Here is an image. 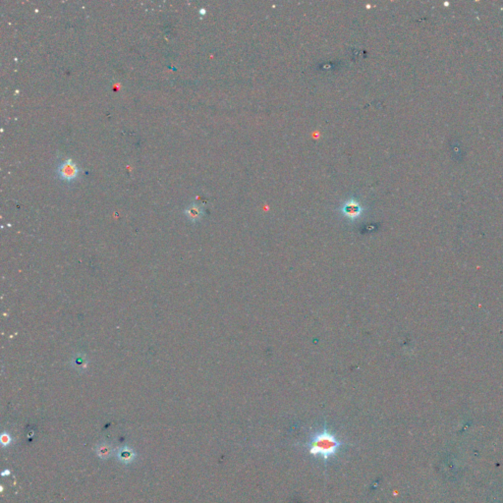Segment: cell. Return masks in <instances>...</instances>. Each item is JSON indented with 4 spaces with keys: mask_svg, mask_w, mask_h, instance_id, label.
Listing matches in <instances>:
<instances>
[{
    "mask_svg": "<svg viewBox=\"0 0 503 503\" xmlns=\"http://www.w3.org/2000/svg\"><path fill=\"white\" fill-rule=\"evenodd\" d=\"M341 446L342 444L327 430L317 434L309 445L312 455H321L325 460L336 454Z\"/></svg>",
    "mask_w": 503,
    "mask_h": 503,
    "instance_id": "6da1fadb",
    "label": "cell"
},
{
    "mask_svg": "<svg viewBox=\"0 0 503 503\" xmlns=\"http://www.w3.org/2000/svg\"><path fill=\"white\" fill-rule=\"evenodd\" d=\"M78 172H79L78 168L73 163L72 160H67L66 162L61 164L58 168L59 176L66 181H71V180L75 179L78 175Z\"/></svg>",
    "mask_w": 503,
    "mask_h": 503,
    "instance_id": "7a4b0ae2",
    "label": "cell"
},
{
    "mask_svg": "<svg viewBox=\"0 0 503 503\" xmlns=\"http://www.w3.org/2000/svg\"><path fill=\"white\" fill-rule=\"evenodd\" d=\"M342 213L343 215L349 219V220H356L358 219L362 212H363V209L361 207V205L354 199H351V200H348L343 206H342Z\"/></svg>",
    "mask_w": 503,
    "mask_h": 503,
    "instance_id": "3957f363",
    "label": "cell"
},
{
    "mask_svg": "<svg viewBox=\"0 0 503 503\" xmlns=\"http://www.w3.org/2000/svg\"><path fill=\"white\" fill-rule=\"evenodd\" d=\"M185 214H186V216L188 217L189 220H191L192 222H196V221H199L202 218V216H203V210L198 205H191L185 211Z\"/></svg>",
    "mask_w": 503,
    "mask_h": 503,
    "instance_id": "277c9868",
    "label": "cell"
}]
</instances>
